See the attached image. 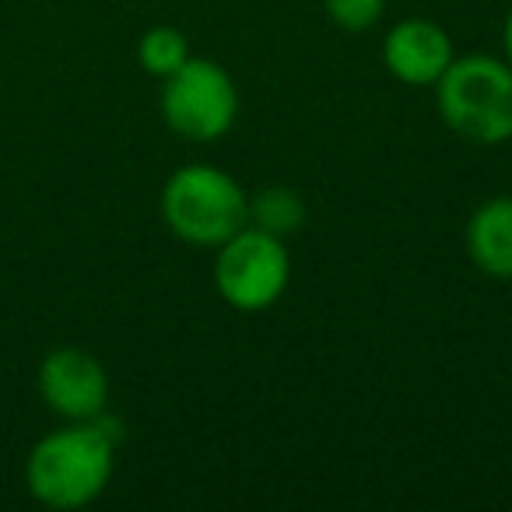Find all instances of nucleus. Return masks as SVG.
Here are the masks:
<instances>
[{
	"mask_svg": "<svg viewBox=\"0 0 512 512\" xmlns=\"http://www.w3.org/2000/svg\"><path fill=\"white\" fill-rule=\"evenodd\" d=\"M306 200L292 186H264L249 197V225L264 228L278 239H292L306 228Z\"/></svg>",
	"mask_w": 512,
	"mask_h": 512,
	"instance_id": "1a4fd4ad",
	"label": "nucleus"
},
{
	"mask_svg": "<svg viewBox=\"0 0 512 512\" xmlns=\"http://www.w3.org/2000/svg\"><path fill=\"white\" fill-rule=\"evenodd\" d=\"M211 278L221 302L235 313H264L278 306L292 285L288 239H278L253 225L239 228L232 239L214 249Z\"/></svg>",
	"mask_w": 512,
	"mask_h": 512,
	"instance_id": "20e7f679",
	"label": "nucleus"
},
{
	"mask_svg": "<svg viewBox=\"0 0 512 512\" xmlns=\"http://www.w3.org/2000/svg\"><path fill=\"white\" fill-rule=\"evenodd\" d=\"M320 4L330 25L348 32V36H365L386 15V0H320Z\"/></svg>",
	"mask_w": 512,
	"mask_h": 512,
	"instance_id": "9b49d317",
	"label": "nucleus"
},
{
	"mask_svg": "<svg viewBox=\"0 0 512 512\" xmlns=\"http://www.w3.org/2000/svg\"><path fill=\"white\" fill-rule=\"evenodd\" d=\"M435 109L456 137L477 148L512 141V67L495 53H456L435 85Z\"/></svg>",
	"mask_w": 512,
	"mask_h": 512,
	"instance_id": "7ed1b4c3",
	"label": "nucleus"
},
{
	"mask_svg": "<svg viewBox=\"0 0 512 512\" xmlns=\"http://www.w3.org/2000/svg\"><path fill=\"white\" fill-rule=\"evenodd\" d=\"M162 221L179 242L218 249L249 225V193L228 169L211 162L179 165L158 197Z\"/></svg>",
	"mask_w": 512,
	"mask_h": 512,
	"instance_id": "f03ea898",
	"label": "nucleus"
},
{
	"mask_svg": "<svg viewBox=\"0 0 512 512\" xmlns=\"http://www.w3.org/2000/svg\"><path fill=\"white\" fill-rule=\"evenodd\" d=\"M502 57L509 60V67H512V4H509V11H505V22H502Z\"/></svg>",
	"mask_w": 512,
	"mask_h": 512,
	"instance_id": "f8f14e48",
	"label": "nucleus"
},
{
	"mask_svg": "<svg viewBox=\"0 0 512 512\" xmlns=\"http://www.w3.org/2000/svg\"><path fill=\"white\" fill-rule=\"evenodd\" d=\"M190 57H193L190 39H186V32L176 29V25H151V29L137 39V64H141L144 74H151V78H158V81L176 74Z\"/></svg>",
	"mask_w": 512,
	"mask_h": 512,
	"instance_id": "9d476101",
	"label": "nucleus"
},
{
	"mask_svg": "<svg viewBox=\"0 0 512 512\" xmlns=\"http://www.w3.org/2000/svg\"><path fill=\"white\" fill-rule=\"evenodd\" d=\"M453 60V36L432 18H404L383 36L386 71L407 88H435Z\"/></svg>",
	"mask_w": 512,
	"mask_h": 512,
	"instance_id": "0eeeda50",
	"label": "nucleus"
},
{
	"mask_svg": "<svg viewBox=\"0 0 512 512\" xmlns=\"http://www.w3.org/2000/svg\"><path fill=\"white\" fill-rule=\"evenodd\" d=\"M120 442L123 425L106 411L92 421H67L25 456V488L46 509H85L106 495Z\"/></svg>",
	"mask_w": 512,
	"mask_h": 512,
	"instance_id": "f257e3e1",
	"label": "nucleus"
},
{
	"mask_svg": "<svg viewBox=\"0 0 512 512\" xmlns=\"http://www.w3.org/2000/svg\"><path fill=\"white\" fill-rule=\"evenodd\" d=\"M463 242H467V256L477 271L495 281H512V193L477 204L467 221Z\"/></svg>",
	"mask_w": 512,
	"mask_h": 512,
	"instance_id": "6e6552de",
	"label": "nucleus"
},
{
	"mask_svg": "<svg viewBox=\"0 0 512 512\" xmlns=\"http://www.w3.org/2000/svg\"><path fill=\"white\" fill-rule=\"evenodd\" d=\"M158 109L176 137L190 144H214L239 120V85L218 60L190 57L162 81Z\"/></svg>",
	"mask_w": 512,
	"mask_h": 512,
	"instance_id": "39448f33",
	"label": "nucleus"
},
{
	"mask_svg": "<svg viewBox=\"0 0 512 512\" xmlns=\"http://www.w3.org/2000/svg\"><path fill=\"white\" fill-rule=\"evenodd\" d=\"M39 397L57 418L92 421L109 404V372L92 351L57 348L39 365Z\"/></svg>",
	"mask_w": 512,
	"mask_h": 512,
	"instance_id": "423d86ee",
	"label": "nucleus"
}]
</instances>
